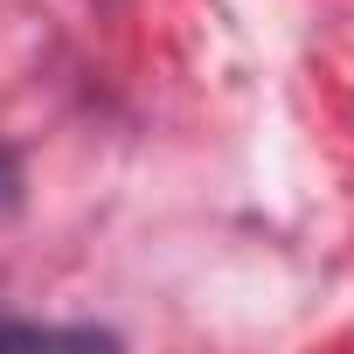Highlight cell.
<instances>
[{
	"label": "cell",
	"mask_w": 354,
	"mask_h": 354,
	"mask_svg": "<svg viewBox=\"0 0 354 354\" xmlns=\"http://www.w3.org/2000/svg\"><path fill=\"white\" fill-rule=\"evenodd\" d=\"M104 333L84 326H35V319H0V347H97Z\"/></svg>",
	"instance_id": "cell-1"
},
{
	"label": "cell",
	"mask_w": 354,
	"mask_h": 354,
	"mask_svg": "<svg viewBox=\"0 0 354 354\" xmlns=\"http://www.w3.org/2000/svg\"><path fill=\"white\" fill-rule=\"evenodd\" d=\"M15 188H21V167H15V153H8V146H0V209L15 202Z\"/></svg>",
	"instance_id": "cell-2"
}]
</instances>
